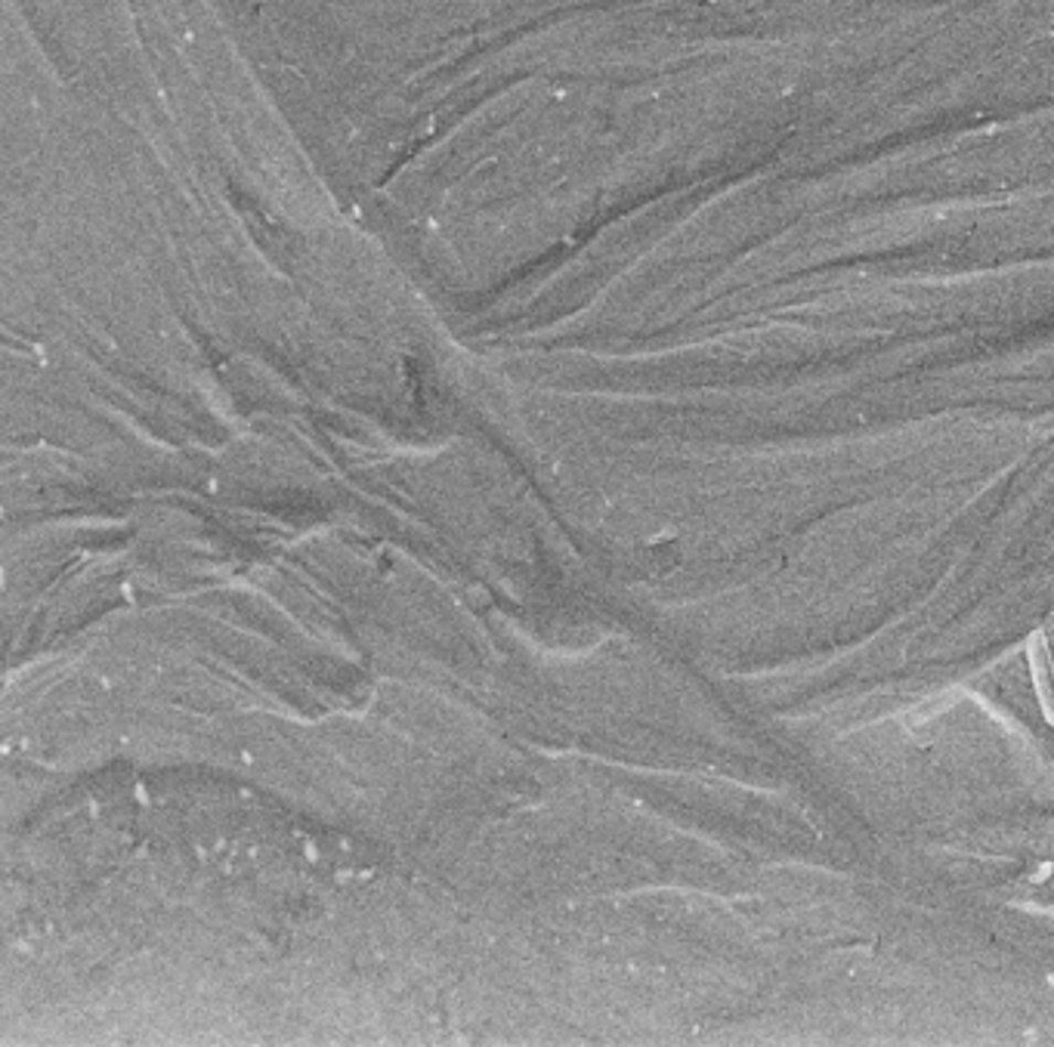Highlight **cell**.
Instances as JSON below:
<instances>
[{
    "mask_svg": "<svg viewBox=\"0 0 1054 1047\" xmlns=\"http://www.w3.org/2000/svg\"><path fill=\"white\" fill-rule=\"evenodd\" d=\"M1026 658H1030V671H1033V687H1036V699L1042 704V714L1054 726V671H1052V652L1045 646L1042 634L1030 637L1026 646Z\"/></svg>",
    "mask_w": 1054,
    "mask_h": 1047,
    "instance_id": "6da1fadb",
    "label": "cell"
}]
</instances>
